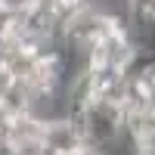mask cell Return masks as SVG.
Segmentation results:
<instances>
[{"mask_svg": "<svg viewBox=\"0 0 155 155\" xmlns=\"http://www.w3.org/2000/svg\"><path fill=\"white\" fill-rule=\"evenodd\" d=\"M81 143H87V134H84V124L74 112L59 115L53 121H44V146L50 155H68Z\"/></svg>", "mask_w": 155, "mask_h": 155, "instance_id": "6da1fadb", "label": "cell"}, {"mask_svg": "<svg viewBox=\"0 0 155 155\" xmlns=\"http://www.w3.org/2000/svg\"><path fill=\"white\" fill-rule=\"evenodd\" d=\"M31 6H34V0H0V9H6V12H16V16L28 12Z\"/></svg>", "mask_w": 155, "mask_h": 155, "instance_id": "7a4b0ae2", "label": "cell"}, {"mask_svg": "<svg viewBox=\"0 0 155 155\" xmlns=\"http://www.w3.org/2000/svg\"><path fill=\"white\" fill-rule=\"evenodd\" d=\"M68 155H109L102 146H96V143H81L78 149H71Z\"/></svg>", "mask_w": 155, "mask_h": 155, "instance_id": "3957f363", "label": "cell"}]
</instances>
